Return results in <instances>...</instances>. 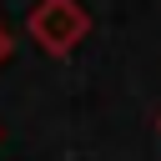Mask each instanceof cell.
Segmentation results:
<instances>
[{
	"instance_id": "cell-1",
	"label": "cell",
	"mask_w": 161,
	"mask_h": 161,
	"mask_svg": "<svg viewBox=\"0 0 161 161\" xmlns=\"http://www.w3.org/2000/svg\"><path fill=\"white\" fill-rule=\"evenodd\" d=\"M25 35L45 50V55H70L86 35H91V10L80 0H35L25 15Z\"/></svg>"
},
{
	"instance_id": "cell-2",
	"label": "cell",
	"mask_w": 161,
	"mask_h": 161,
	"mask_svg": "<svg viewBox=\"0 0 161 161\" xmlns=\"http://www.w3.org/2000/svg\"><path fill=\"white\" fill-rule=\"evenodd\" d=\"M5 60H10V30L0 25V65H5Z\"/></svg>"
},
{
	"instance_id": "cell-3",
	"label": "cell",
	"mask_w": 161,
	"mask_h": 161,
	"mask_svg": "<svg viewBox=\"0 0 161 161\" xmlns=\"http://www.w3.org/2000/svg\"><path fill=\"white\" fill-rule=\"evenodd\" d=\"M156 126H161V121H156Z\"/></svg>"
}]
</instances>
